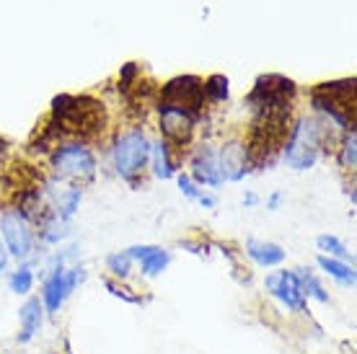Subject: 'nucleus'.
I'll list each match as a JSON object with an SVG mask.
<instances>
[{
	"label": "nucleus",
	"instance_id": "obj_17",
	"mask_svg": "<svg viewBox=\"0 0 357 354\" xmlns=\"http://www.w3.org/2000/svg\"><path fill=\"white\" fill-rule=\"evenodd\" d=\"M153 163H155V174L161 178H169L174 176V163H171V155H169V145H155L153 148Z\"/></svg>",
	"mask_w": 357,
	"mask_h": 354
},
{
	"label": "nucleus",
	"instance_id": "obj_5",
	"mask_svg": "<svg viewBox=\"0 0 357 354\" xmlns=\"http://www.w3.org/2000/svg\"><path fill=\"white\" fill-rule=\"evenodd\" d=\"M264 290L282 302L287 310L305 313V295H303V287H301V277L295 275V272L282 269V272L267 275L264 277Z\"/></svg>",
	"mask_w": 357,
	"mask_h": 354
},
{
	"label": "nucleus",
	"instance_id": "obj_21",
	"mask_svg": "<svg viewBox=\"0 0 357 354\" xmlns=\"http://www.w3.org/2000/svg\"><path fill=\"white\" fill-rule=\"evenodd\" d=\"M342 163H344V169H355V132H349L342 145Z\"/></svg>",
	"mask_w": 357,
	"mask_h": 354
},
{
	"label": "nucleus",
	"instance_id": "obj_4",
	"mask_svg": "<svg viewBox=\"0 0 357 354\" xmlns=\"http://www.w3.org/2000/svg\"><path fill=\"white\" fill-rule=\"evenodd\" d=\"M0 231H3V243L8 248L10 256L16 259H29L31 251H34V233H31V225L24 217V213L18 210H10L0 217Z\"/></svg>",
	"mask_w": 357,
	"mask_h": 354
},
{
	"label": "nucleus",
	"instance_id": "obj_23",
	"mask_svg": "<svg viewBox=\"0 0 357 354\" xmlns=\"http://www.w3.org/2000/svg\"><path fill=\"white\" fill-rule=\"evenodd\" d=\"M6 266H8V248H6V243L0 240V275L6 272Z\"/></svg>",
	"mask_w": 357,
	"mask_h": 354
},
{
	"label": "nucleus",
	"instance_id": "obj_18",
	"mask_svg": "<svg viewBox=\"0 0 357 354\" xmlns=\"http://www.w3.org/2000/svg\"><path fill=\"white\" fill-rule=\"evenodd\" d=\"M107 266L114 277L125 279V277H130V272H132V259H130L127 251H119V254H112V256L107 259Z\"/></svg>",
	"mask_w": 357,
	"mask_h": 354
},
{
	"label": "nucleus",
	"instance_id": "obj_16",
	"mask_svg": "<svg viewBox=\"0 0 357 354\" xmlns=\"http://www.w3.org/2000/svg\"><path fill=\"white\" fill-rule=\"evenodd\" d=\"M34 287V272L31 266H18L16 272L10 275V290L16 295H29Z\"/></svg>",
	"mask_w": 357,
	"mask_h": 354
},
{
	"label": "nucleus",
	"instance_id": "obj_6",
	"mask_svg": "<svg viewBox=\"0 0 357 354\" xmlns=\"http://www.w3.org/2000/svg\"><path fill=\"white\" fill-rule=\"evenodd\" d=\"M52 166L57 174L73 178H86L93 174L96 169V160H93V153L86 148V145H63L57 148V153L52 155Z\"/></svg>",
	"mask_w": 357,
	"mask_h": 354
},
{
	"label": "nucleus",
	"instance_id": "obj_15",
	"mask_svg": "<svg viewBox=\"0 0 357 354\" xmlns=\"http://www.w3.org/2000/svg\"><path fill=\"white\" fill-rule=\"evenodd\" d=\"M316 246H319V251H324V256L340 259V261H347L349 259L347 246H344L337 236H319V238H316Z\"/></svg>",
	"mask_w": 357,
	"mask_h": 354
},
{
	"label": "nucleus",
	"instance_id": "obj_7",
	"mask_svg": "<svg viewBox=\"0 0 357 354\" xmlns=\"http://www.w3.org/2000/svg\"><path fill=\"white\" fill-rule=\"evenodd\" d=\"M161 127L169 140L184 145V142L189 140V134H192V127H195V114L187 111V109L163 104L161 107Z\"/></svg>",
	"mask_w": 357,
	"mask_h": 354
},
{
	"label": "nucleus",
	"instance_id": "obj_14",
	"mask_svg": "<svg viewBox=\"0 0 357 354\" xmlns=\"http://www.w3.org/2000/svg\"><path fill=\"white\" fill-rule=\"evenodd\" d=\"M298 277H301V287H303L305 298H313V300H319V302H329V293L324 290V284L319 282V277L313 275V272L303 269V275H298Z\"/></svg>",
	"mask_w": 357,
	"mask_h": 354
},
{
	"label": "nucleus",
	"instance_id": "obj_12",
	"mask_svg": "<svg viewBox=\"0 0 357 354\" xmlns=\"http://www.w3.org/2000/svg\"><path fill=\"white\" fill-rule=\"evenodd\" d=\"M246 254L259 266H277L285 261V251L277 243H261V240H246Z\"/></svg>",
	"mask_w": 357,
	"mask_h": 354
},
{
	"label": "nucleus",
	"instance_id": "obj_20",
	"mask_svg": "<svg viewBox=\"0 0 357 354\" xmlns=\"http://www.w3.org/2000/svg\"><path fill=\"white\" fill-rule=\"evenodd\" d=\"M205 91L207 93H213L215 101H223V98H228V80L225 78H210L205 83Z\"/></svg>",
	"mask_w": 357,
	"mask_h": 354
},
{
	"label": "nucleus",
	"instance_id": "obj_22",
	"mask_svg": "<svg viewBox=\"0 0 357 354\" xmlns=\"http://www.w3.org/2000/svg\"><path fill=\"white\" fill-rule=\"evenodd\" d=\"M107 290L114 298H122V300H127V302H140V298H135V295H130V290H125V287H119V284H114L112 279H107Z\"/></svg>",
	"mask_w": 357,
	"mask_h": 354
},
{
	"label": "nucleus",
	"instance_id": "obj_10",
	"mask_svg": "<svg viewBox=\"0 0 357 354\" xmlns=\"http://www.w3.org/2000/svg\"><path fill=\"white\" fill-rule=\"evenodd\" d=\"M246 166H249V160H246V148L241 145H225L223 153H220V160H218V169H220V176L228 178V181H238V178L246 174Z\"/></svg>",
	"mask_w": 357,
	"mask_h": 354
},
{
	"label": "nucleus",
	"instance_id": "obj_8",
	"mask_svg": "<svg viewBox=\"0 0 357 354\" xmlns=\"http://www.w3.org/2000/svg\"><path fill=\"white\" fill-rule=\"evenodd\" d=\"M127 254H130L132 261L135 259L140 261V272H143L145 277H158L171 261L169 251L158 246H132V248H127Z\"/></svg>",
	"mask_w": 357,
	"mask_h": 354
},
{
	"label": "nucleus",
	"instance_id": "obj_1",
	"mask_svg": "<svg viewBox=\"0 0 357 354\" xmlns=\"http://www.w3.org/2000/svg\"><path fill=\"white\" fill-rule=\"evenodd\" d=\"M319 148H321V130H319V124L303 119L293 130V137L287 142L285 158L295 171H305L316 163Z\"/></svg>",
	"mask_w": 357,
	"mask_h": 354
},
{
	"label": "nucleus",
	"instance_id": "obj_11",
	"mask_svg": "<svg viewBox=\"0 0 357 354\" xmlns=\"http://www.w3.org/2000/svg\"><path fill=\"white\" fill-rule=\"evenodd\" d=\"M192 169H195V178L199 184H207V186H218L223 181L220 176V169H218V155H215L210 148H199L192 160Z\"/></svg>",
	"mask_w": 357,
	"mask_h": 354
},
{
	"label": "nucleus",
	"instance_id": "obj_13",
	"mask_svg": "<svg viewBox=\"0 0 357 354\" xmlns=\"http://www.w3.org/2000/svg\"><path fill=\"white\" fill-rule=\"evenodd\" d=\"M319 266H321L324 272L329 277H334L337 282H342V284H355V269L352 266H347L344 261H340V259H331V256H319Z\"/></svg>",
	"mask_w": 357,
	"mask_h": 354
},
{
	"label": "nucleus",
	"instance_id": "obj_9",
	"mask_svg": "<svg viewBox=\"0 0 357 354\" xmlns=\"http://www.w3.org/2000/svg\"><path fill=\"white\" fill-rule=\"evenodd\" d=\"M42 318H45V308H42V300H36V298H29L21 310H18V323H21V334H18V341L21 344H26L31 339L39 334V328H42Z\"/></svg>",
	"mask_w": 357,
	"mask_h": 354
},
{
	"label": "nucleus",
	"instance_id": "obj_3",
	"mask_svg": "<svg viewBox=\"0 0 357 354\" xmlns=\"http://www.w3.org/2000/svg\"><path fill=\"white\" fill-rule=\"evenodd\" d=\"M148 155H151V145H148V140H145V134L140 130L122 134L114 145V166L125 178L137 176L145 169Z\"/></svg>",
	"mask_w": 357,
	"mask_h": 354
},
{
	"label": "nucleus",
	"instance_id": "obj_2",
	"mask_svg": "<svg viewBox=\"0 0 357 354\" xmlns=\"http://www.w3.org/2000/svg\"><path fill=\"white\" fill-rule=\"evenodd\" d=\"M83 279V269L81 266H73V269H65L63 259L57 261L50 277L45 279V287H42V308H47V313H57L63 308V302L70 298V293L78 287V282Z\"/></svg>",
	"mask_w": 357,
	"mask_h": 354
},
{
	"label": "nucleus",
	"instance_id": "obj_19",
	"mask_svg": "<svg viewBox=\"0 0 357 354\" xmlns=\"http://www.w3.org/2000/svg\"><path fill=\"white\" fill-rule=\"evenodd\" d=\"M178 186H181V192L189 197V199H195V202H199L202 207H215V199L213 197L202 194L199 189H197V184L192 181L189 176H178Z\"/></svg>",
	"mask_w": 357,
	"mask_h": 354
}]
</instances>
